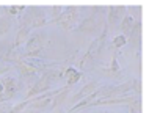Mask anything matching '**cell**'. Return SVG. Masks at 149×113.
Segmentation results:
<instances>
[{
  "mask_svg": "<svg viewBox=\"0 0 149 113\" xmlns=\"http://www.w3.org/2000/svg\"><path fill=\"white\" fill-rule=\"evenodd\" d=\"M79 8L77 6H66L64 11L61 13L58 19L55 21H50V22H57L61 25V28L64 30H74L77 27V21H79Z\"/></svg>",
  "mask_w": 149,
  "mask_h": 113,
  "instance_id": "obj_1",
  "label": "cell"
},
{
  "mask_svg": "<svg viewBox=\"0 0 149 113\" xmlns=\"http://www.w3.org/2000/svg\"><path fill=\"white\" fill-rule=\"evenodd\" d=\"M107 33H108V27H105V30L102 31V35L99 36V38H96L94 41L91 43V46H90V49H88L86 52V55L82 58V61H80V68H85L88 61H93L94 60V57L99 54L100 50H102V46L105 44V39H107Z\"/></svg>",
  "mask_w": 149,
  "mask_h": 113,
  "instance_id": "obj_2",
  "label": "cell"
},
{
  "mask_svg": "<svg viewBox=\"0 0 149 113\" xmlns=\"http://www.w3.org/2000/svg\"><path fill=\"white\" fill-rule=\"evenodd\" d=\"M29 11H30V13L25 14L22 25H30L31 28H33V27H42V25H46V24H47L46 13H44L42 8L31 6V8H29Z\"/></svg>",
  "mask_w": 149,
  "mask_h": 113,
  "instance_id": "obj_3",
  "label": "cell"
},
{
  "mask_svg": "<svg viewBox=\"0 0 149 113\" xmlns=\"http://www.w3.org/2000/svg\"><path fill=\"white\" fill-rule=\"evenodd\" d=\"M42 43H44V36L41 35H35L31 36L29 41L25 43V57H38L39 52L42 49Z\"/></svg>",
  "mask_w": 149,
  "mask_h": 113,
  "instance_id": "obj_4",
  "label": "cell"
},
{
  "mask_svg": "<svg viewBox=\"0 0 149 113\" xmlns=\"http://www.w3.org/2000/svg\"><path fill=\"white\" fill-rule=\"evenodd\" d=\"M50 83H52V80L49 79V75L47 74H44L42 72V77L39 79V82H36L33 85V88L29 91V94H27V98L31 99L33 96L36 94H39V93H44V91H49L50 90Z\"/></svg>",
  "mask_w": 149,
  "mask_h": 113,
  "instance_id": "obj_5",
  "label": "cell"
},
{
  "mask_svg": "<svg viewBox=\"0 0 149 113\" xmlns=\"http://www.w3.org/2000/svg\"><path fill=\"white\" fill-rule=\"evenodd\" d=\"M0 82L3 83V86H5V91H3V94L0 96V104H2V100H8L11 99L14 96L16 93V82L13 77H3Z\"/></svg>",
  "mask_w": 149,
  "mask_h": 113,
  "instance_id": "obj_6",
  "label": "cell"
},
{
  "mask_svg": "<svg viewBox=\"0 0 149 113\" xmlns=\"http://www.w3.org/2000/svg\"><path fill=\"white\" fill-rule=\"evenodd\" d=\"M97 86H99L97 82H90V83H86L85 86L80 90V93H77V94L72 98V100H74V102H77V100H80V99H86L88 96H91L93 93L97 90Z\"/></svg>",
  "mask_w": 149,
  "mask_h": 113,
  "instance_id": "obj_7",
  "label": "cell"
},
{
  "mask_svg": "<svg viewBox=\"0 0 149 113\" xmlns=\"http://www.w3.org/2000/svg\"><path fill=\"white\" fill-rule=\"evenodd\" d=\"M17 69L21 72V75H24V77H33V75L39 74V69L36 66H33L31 63L17 61Z\"/></svg>",
  "mask_w": 149,
  "mask_h": 113,
  "instance_id": "obj_8",
  "label": "cell"
},
{
  "mask_svg": "<svg viewBox=\"0 0 149 113\" xmlns=\"http://www.w3.org/2000/svg\"><path fill=\"white\" fill-rule=\"evenodd\" d=\"M127 8L124 5H119V6H110L108 8V24H115L116 21H118L119 17H123L124 13H126Z\"/></svg>",
  "mask_w": 149,
  "mask_h": 113,
  "instance_id": "obj_9",
  "label": "cell"
},
{
  "mask_svg": "<svg viewBox=\"0 0 149 113\" xmlns=\"http://www.w3.org/2000/svg\"><path fill=\"white\" fill-rule=\"evenodd\" d=\"M30 30H31L30 25H22V27H21V30H19V33H17V38H16V41H14V44H13V50L17 49L19 46H22V44L27 43V36H29Z\"/></svg>",
  "mask_w": 149,
  "mask_h": 113,
  "instance_id": "obj_10",
  "label": "cell"
},
{
  "mask_svg": "<svg viewBox=\"0 0 149 113\" xmlns=\"http://www.w3.org/2000/svg\"><path fill=\"white\" fill-rule=\"evenodd\" d=\"M64 77L68 79V85L72 86L74 83H77L80 79H82V72L77 71L75 68H68L66 71H64Z\"/></svg>",
  "mask_w": 149,
  "mask_h": 113,
  "instance_id": "obj_11",
  "label": "cell"
},
{
  "mask_svg": "<svg viewBox=\"0 0 149 113\" xmlns=\"http://www.w3.org/2000/svg\"><path fill=\"white\" fill-rule=\"evenodd\" d=\"M140 41H141V22H136L134 24V28L130 31V43L134 44V47L140 46Z\"/></svg>",
  "mask_w": 149,
  "mask_h": 113,
  "instance_id": "obj_12",
  "label": "cell"
},
{
  "mask_svg": "<svg viewBox=\"0 0 149 113\" xmlns=\"http://www.w3.org/2000/svg\"><path fill=\"white\" fill-rule=\"evenodd\" d=\"M104 72H107L110 77H121V72H123V71H121V66H119L118 60H116V57H113L110 66L105 68V69H104Z\"/></svg>",
  "mask_w": 149,
  "mask_h": 113,
  "instance_id": "obj_13",
  "label": "cell"
},
{
  "mask_svg": "<svg viewBox=\"0 0 149 113\" xmlns=\"http://www.w3.org/2000/svg\"><path fill=\"white\" fill-rule=\"evenodd\" d=\"M134 17H132L130 14H127V16H124L123 17V22H121V31H123L124 35L126 33H130L132 31V28H134Z\"/></svg>",
  "mask_w": 149,
  "mask_h": 113,
  "instance_id": "obj_14",
  "label": "cell"
},
{
  "mask_svg": "<svg viewBox=\"0 0 149 113\" xmlns=\"http://www.w3.org/2000/svg\"><path fill=\"white\" fill-rule=\"evenodd\" d=\"M96 28V22H94V17H88V19H85L80 25L77 27V30L79 31H85V33H88V31H93Z\"/></svg>",
  "mask_w": 149,
  "mask_h": 113,
  "instance_id": "obj_15",
  "label": "cell"
},
{
  "mask_svg": "<svg viewBox=\"0 0 149 113\" xmlns=\"http://www.w3.org/2000/svg\"><path fill=\"white\" fill-rule=\"evenodd\" d=\"M11 24H13V21H11V17H2L0 19V35H5L8 30H10Z\"/></svg>",
  "mask_w": 149,
  "mask_h": 113,
  "instance_id": "obj_16",
  "label": "cell"
},
{
  "mask_svg": "<svg viewBox=\"0 0 149 113\" xmlns=\"http://www.w3.org/2000/svg\"><path fill=\"white\" fill-rule=\"evenodd\" d=\"M31 104V99H25L24 102H21V104H16L14 107H11L10 110H8V113H19V112H22L25 107H29Z\"/></svg>",
  "mask_w": 149,
  "mask_h": 113,
  "instance_id": "obj_17",
  "label": "cell"
},
{
  "mask_svg": "<svg viewBox=\"0 0 149 113\" xmlns=\"http://www.w3.org/2000/svg\"><path fill=\"white\" fill-rule=\"evenodd\" d=\"M63 11H64V6H61V5L52 6V19H50V21H55V19H58L60 16H61Z\"/></svg>",
  "mask_w": 149,
  "mask_h": 113,
  "instance_id": "obj_18",
  "label": "cell"
},
{
  "mask_svg": "<svg viewBox=\"0 0 149 113\" xmlns=\"http://www.w3.org/2000/svg\"><path fill=\"white\" fill-rule=\"evenodd\" d=\"M126 43H127V36H124V35H119V36H116V38H115V41H113V46L116 47V49H119V47H123Z\"/></svg>",
  "mask_w": 149,
  "mask_h": 113,
  "instance_id": "obj_19",
  "label": "cell"
},
{
  "mask_svg": "<svg viewBox=\"0 0 149 113\" xmlns=\"http://www.w3.org/2000/svg\"><path fill=\"white\" fill-rule=\"evenodd\" d=\"M5 10L8 11V14H10V16H16V14H19V11L25 10V6H24V5H19V6H6Z\"/></svg>",
  "mask_w": 149,
  "mask_h": 113,
  "instance_id": "obj_20",
  "label": "cell"
},
{
  "mask_svg": "<svg viewBox=\"0 0 149 113\" xmlns=\"http://www.w3.org/2000/svg\"><path fill=\"white\" fill-rule=\"evenodd\" d=\"M10 105L8 104H3V105H0V113H8V110H10Z\"/></svg>",
  "mask_w": 149,
  "mask_h": 113,
  "instance_id": "obj_21",
  "label": "cell"
},
{
  "mask_svg": "<svg viewBox=\"0 0 149 113\" xmlns=\"http://www.w3.org/2000/svg\"><path fill=\"white\" fill-rule=\"evenodd\" d=\"M3 91H5V86H3V83H2V82H0V96H2V94H3Z\"/></svg>",
  "mask_w": 149,
  "mask_h": 113,
  "instance_id": "obj_22",
  "label": "cell"
},
{
  "mask_svg": "<svg viewBox=\"0 0 149 113\" xmlns=\"http://www.w3.org/2000/svg\"><path fill=\"white\" fill-rule=\"evenodd\" d=\"M57 113H69V112H64L63 108H57Z\"/></svg>",
  "mask_w": 149,
  "mask_h": 113,
  "instance_id": "obj_23",
  "label": "cell"
},
{
  "mask_svg": "<svg viewBox=\"0 0 149 113\" xmlns=\"http://www.w3.org/2000/svg\"><path fill=\"white\" fill-rule=\"evenodd\" d=\"M24 113H38V112H35V110H27V112H24Z\"/></svg>",
  "mask_w": 149,
  "mask_h": 113,
  "instance_id": "obj_24",
  "label": "cell"
}]
</instances>
